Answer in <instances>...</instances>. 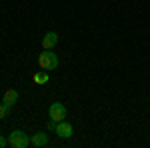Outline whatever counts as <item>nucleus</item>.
<instances>
[{"instance_id": "f03ea898", "label": "nucleus", "mask_w": 150, "mask_h": 148, "mask_svg": "<svg viewBox=\"0 0 150 148\" xmlns=\"http://www.w3.org/2000/svg\"><path fill=\"white\" fill-rule=\"evenodd\" d=\"M8 144L12 148H26L30 144V138H28V134L24 130H12L8 134Z\"/></svg>"}, {"instance_id": "20e7f679", "label": "nucleus", "mask_w": 150, "mask_h": 148, "mask_svg": "<svg viewBox=\"0 0 150 148\" xmlns=\"http://www.w3.org/2000/svg\"><path fill=\"white\" fill-rule=\"evenodd\" d=\"M54 132H56L60 138H70L72 134H74V128H72V124H70V122L60 120V122H56V124H54Z\"/></svg>"}, {"instance_id": "f257e3e1", "label": "nucleus", "mask_w": 150, "mask_h": 148, "mask_svg": "<svg viewBox=\"0 0 150 148\" xmlns=\"http://www.w3.org/2000/svg\"><path fill=\"white\" fill-rule=\"evenodd\" d=\"M38 66L42 70H56L58 68V56L52 52V50H42L38 54Z\"/></svg>"}, {"instance_id": "7ed1b4c3", "label": "nucleus", "mask_w": 150, "mask_h": 148, "mask_svg": "<svg viewBox=\"0 0 150 148\" xmlns=\"http://www.w3.org/2000/svg\"><path fill=\"white\" fill-rule=\"evenodd\" d=\"M48 116H50L52 122H60V120H64V118H66V106H64L62 102H52V104H50V108H48Z\"/></svg>"}, {"instance_id": "423d86ee", "label": "nucleus", "mask_w": 150, "mask_h": 148, "mask_svg": "<svg viewBox=\"0 0 150 148\" xmlns=\"http://www.w3.org/2000/svg\"><path fill=\"white\" fill-rule=\"evenodd\" d=\"M56 44H58V34L56 32H46L44 38H42V48L44 50H52Z\"/></svg>"}, {"instance_id": "0eeeda50", "label": "nucleus", "mask_w": 150, "mask_h": 148, "mask_svg": "<svg viewBox=\"0 0 150 148\" xmlns=\"http://www.w3.org/2000/svg\"><path fill=\"white\" fill-rule=\"evenodd\" d=\"M30 144L36 146V148L48 146V136L44 134V132H36V134H32V138H30Z\"/></svg>"}, {"instance_id": "39448f33", "label": "nucleus", "mask_w": 150, "mask_h": 148, "mask_svg": "<svg viewBox=\"0 0 150 148\" xmlns=\"http://www.w3.org/2000/svg\"><path fill=\"white\" fill-rule=\"evenodd\" d=\"M16 102H18V90L10 88V90H6V92H4V96H2V104H4V106L12 108V106H14Z\"/></svg>"}, {"instance_id": "1a4fd4ad", "label": "nucleus", "mask_w": 150, "mask_h": 148, "mask_svg": "<svg viewBox=\"0 0 150 148\" xmlns=\"http://www.w3.org/2000/svg\"><path fill=\"white\" fill-rule=\"evenodd\" d=\"M8 110H10L8 106H4V104H0V120H2V118H6V114H8Z\"/></svg>"}, {"instance_id": "6e6552de", "label": "nucleus", "mask_w": 150, "mask_h": 148, "mask_svg": "<svg viewBox=\"0 0 150 148\" xmlns=\"http://www.w3.org/2000/svg\"><path fill=\"white\" fill-rule=\"evenodd\" d=\"M32 80H34L36 84H46L48 80H50V76H48L46 70H42V72H36L34 76H32Z\"/></svg>"}, {"instance_id": "9d476101", "label": "nucleus", "mask_w": 150, "mask_h": 148, "mask_svg": "<svg viewBox=\"0 0 150 148\" xmlns=\"http://www.w3.org/2000/svg\"><path fill=\"white\" fill-rule=\"evenodd\" d=\"M6 142H8L6 138H4V136H0V148H4V146H6Z\"/></svg>"}]
</instances>
